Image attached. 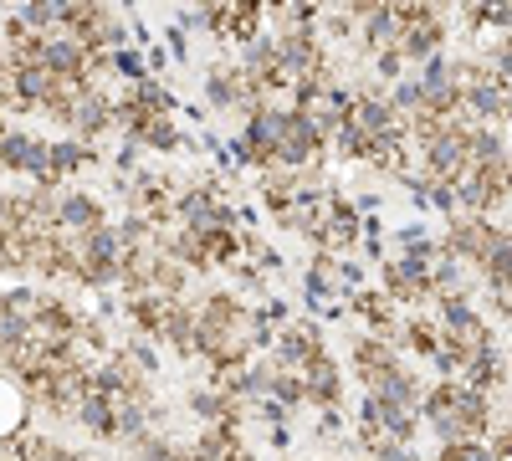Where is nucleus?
Returning <instances> with one entry per match:
<instances>
[{"label":"nucleus","instance_id":"1","mask_svg":"<svg viewBox=\"0 0 512 461\" xmlns=\"http://www.w3.org/2000/svg\"><path fill=\"white\" fill-rule=\"evenodd\" d=\"M446 31H451V21H446L441 11L420 6V16H415V21H400V41H395V52H400L410 67H425L431 57H441Z\"/></svg>","mask_w":512,"mask_h":461},{"label":"nucleus","instance_id":"2","mask_svg":"<svg viewBox=\"0 0 512 461\" xmlns=\"http://www.w3.org/2000/svg\"><path fill=\"white\" fill-rule=\"evenodd\" d=\"M349 129L364 139V144H390V139H410L405 118L395 113V103L384 93H359L354 113H349Z\"/></svg>","mask_w":512,"mask_h":461},{"label":"nucleus","instance_id":"3","mask_svg":"<svg viewBox=\"0 0 512 461\" xmlns=\"http://www.w3.org/2000/svg\"><path fill=\"white\" fill-rule=\"evenodd\" d=\"M318 354H328V349H323V323L308 318V323H287L282 339H277V349H272L267 359H272L282 374H308V364H313Z\"/></svg>","mask_w":512,"mask_h":461},{"label":"nucleus","instance_id":"4","mask_svg":"<svg viewBox=\"0 0 512 461\" xmlns=\"http://www.w3.org/2000/svg\"><path fill=\"white\" fill-rule=\"evenodd\" d=\"M492 231H497V221L492 216H456L451 226H446V251L461 262V267H482L487 262V246H492Z\"/></svg>","mask_w":512,"mask_h":461},{"label":"nucleus","instance_id":"5","mask_svg":"<svg viewBox=\"0 0 512 461\" xmlns=\"http://www.w3.org/2000/svg\"><path fill=\"white\" fill-rule=\"evenodd\" d=\"M108 129H118V103H113L108 88H88L77 98V108H72V139L98 144Z\"/></svg>","mask_w":512,"mask_h":461},{"label":"nucleus","instance_id":"6","mask_svg":"<svg viewBox=\"0 0 512 461\" xmlns=\"http://www.w3.org/2000/svg\"><path fill=\"white\" fill-rule=\"evenodd\" d=\"M400 344L395 339H379V333H359L354 339V374L364 380V390H374L390 369H400Z\"/></svg>","mask_w":512,"mask_h":461},{"label":"nucleus","instance_id":"7","mask_svg":"<svg viewBox=\"0 0 512 461\" xmlns=\"http://www.w3.org/2000/svg\"><path fill=\"white\" fill-rule=\"evenodd\" d=\"M88 67H93V52L82 47V36H72V31H52L47 36V72L52 77L88 82Z\"/></svg>","mask_w":512,"mask_h":461},{"label":"nucleus","instance_id":"8","mask_svg":"<svg viewBox=\"0 0 512 461\" xmlns=\"http://www.w3.org/2000/svg\"><path fill=\"white\" fill-rule=\"evenodd\" d=\"M303 380H308V405H318V410H338V405H344V374H338L333 354H318Z\"/></svg>","mask_w":512,"mask_h":461},{"label":"nucleus","instance_id":"9","mask_svg":"<svg viewBox=\"0 0 512 461\" xmlns=\"http://www.w3.org/2000/svg\"><path fill=\"white\" fill-rule=\"evenodd\" d=\"M98 226H108L103 200H98V195H88V190H67V195H62V231L88 236V231H98Z\"/></svg>","mask_w":512,"mask_h":461},{"label":"nucleus","instance_id":"10","mask_svg":"<svg viewBox=\"0 0 512 461\" xmlns=\"http://www.w3.org/2000/svg\"><path fill=\"white\" fill-rule=\"evenodd\" d=\"M482 272V282H487V292H512V231L507 226H497L492 231V246H487V262L477 267Z\"/></svg>","mask_w":512,"mask_h":461},{"label":"nucleus","instance_id":"11","mask_svg":"<svg viewBox=\"0 0 512 461\" xmlns=\"http://www.w3.org/2000/svg\"><path fill=\"white\" fill-rule=\"evenodd\" d=\"M364 395H374L379 405H395V410H420V380H415V374L400 364V369H390V374H384V380L374 385V390H364Z\"/></svg>","mask_w":512,"mask_h":461},{"label":"nucleus","instance_id":"12","mask_svg":"<svg viewBox=\"0 0 512 461\" xmlns=\"http://www.w3.org/2000/svg\"><path fill=\"white\" fill-rule=\"evenodd\" d=\"M195 328H200V308L195 303H175V308H169V323H164V344L175 349L180 359H200Z\"/></svg>","mask_w":512,"mask_h":461},{"label":"nucleus","instance_id":"13","mask_svg":"<svg viewBox=\"0 0 512 461\" xmlns=\"http://www.w3.org/2000/svg\"><path fill=\"white\" fill-rule=\"evenodd\" d=\"M169 298H159V292H139V298H123V313L139 323L144 339H164V323H169Z\"/></svg>","mask_w":512,"mask_h":461},{"label":"nucleus","instance_id":"14","mask_svg":"<svg viewBox=\"0 0 512 461\" xmlns=\"http://www.w3.org/2000/svg\"><path fill=\"white\" fill-rule=\"evenodd\" d=\"M88 164H98V144H82V139H52V180L62 185V180H72V175H82Z\"/></svg>","mask_w":512,"mask_h":461},{"label":"nucleus","instance_id":"15","mask_svg":"<svg viewBox=\"0 0 512 461\" xmlns=\"http://www.w3.org/2000/svg\"><path fill=\"white\" fill-rule=\"evenodd\" d=\"M456 415H461V426L472 431V441H482L487 431H492V395H482V390H472V385H461L456 380Z\"/></svg>","mask_w":512,"mask_h":461},{"label":"nucleus","instance_id":"16","mask_svg":"<svg viewBox=\"0 0 512 461\" xmlns=\"http://www.w3.org/2000/svg\"><path fill=\"white\" fill-rule=\"evenodd\" d=\"M159 251H164V257H175V262H185V267H195V272H205V267H210L205 236H200V231H190V226L164 231V236H159Z\"/></svg>","mask_w":512,"mask_h":461},{"label":"nucleus","instance_id":"17","mask_svg":"<svg viewBox=\"0 0 512 461\" xmlns=\"http://www.w3.org/2000/svg\"><path fill=\"white\" fill-rule=\"evenodd\" d=\"M72 421L82 426V431H88V436H98V441H118V426H113V405H108V395H88V400H82L77 405V415H72Z\"/></svg>","mask_w":512,"mask_h":461},{"label":"nucleus","instance_id":"18","mask_svg":"<svg viewBox=\"0 0 512 461\" xmlns=\"http://www.w3.org/2000/svg\"><path fill=\"white\" fill-rule=\"evenodd\" d=\"M26 405H31V395H21L16 380H0V441L26 436Z\"/></svg>","mask_w":512,"mask_h":461},{"label":"nucleus","instance_id":"19","mask_svg":"<svg viewBox=\"0 0 512 461\" xmlns=\"http://www.w3.org/2000/svg\"><path fill=\"white\" fill-rule=\"evenodd\" d=\"M502 380H507V354H502V349L472 359V364H466V374H461V385H472V390H482V395H492Z\"/></svg>","mask_w":512,"mask_h":461},{"label":"nucleus","instance_id":"20","mask_svg":"<svg viewBox=\"0 0 512 461\" xmlns=\"http://www.w3.org/2000/svg\"><path fill=\"white\" fill-rule=\"evenodd\" d=\"M139 144H144V149H159V154H175V149H185V144H190V134H180V123L169 118V113H154V118L144 123Z\"/></svg>","mask_w":512,"mask_h":461},{"label":"nucleus","instance_id":"21","mask_svg":"<svg viewBox=\"0 0 512 461\" xmlns=\"http://www.w3.org/2000/svg\"><path fill=\"white\" fill-rule=\"evenodd\" d=\"M185 287H190V267L175 262V257H159V272H154V292L169 303H185Z\"/></svg>","mask_w":512,"mask_h":461},{"label":"nucleus","instance_id":"22","mask_svg":"<svg viewBox=\"0 0 512 461\" xmlns=\"http://www.w3.org/2000/svg\"><path fill=\"white\" fill-rule=\"evenodd\" d=\"M31 149H36V139L26 129H11L6 139H0V170H6V175H26Z\"/></svg>","mask_w":512,"mask_h":461},{"label":"nucleus","instance_id":"23","mask_svg":"<svg viewBox=\"0 0 512 461\" xmlns=\"http://www.w3.org/2000/svg\"><path fill=\"white\" fill-rule=\"evenodd\" d=\"M113 72L128 77V88H139V82H149V57L139 47H123V52H113Z\"/></svg>","mask_w":512,"mask_h":461},{"label":"nucleus","instance_id":"24","mask_svg":"<svg viewBox=\"0 0 512 461\" xmlns=\"http://www.w3.org/2000/svg\"><path fill=\"white\" fill-rule=\"evenodd\" d=\"M134 461H185V446H175L169 436H144L139 446H134Z\"/></svg>","mask_w":512,"mask_h":461},{"label":"nucleus","instance_id":"25","mask_svg":"<svg viewBox=\"0 0 512 461\" xmlns=\"http://www.w3.org/2000/svg\"><path fill=\"white\" fill-rule=\"evenodd\" d=\"M272 400H282L287 410H292V405H308V380H303V374H282V369H277V380H272Z\"/></svg>","mask_w":512,"mask_h":461},{"label":"nucleus","instance_id":"26","mask_svg":"<svg viewBox=\"0 0 512 461\" xmlns=\"http://www.w3.org/2000/svg\"><path fill=\"white\" fill-rule=\"evenodd\" d=\"M431 461H497L492 441H461V446H441Z\"/></svg>","mask_w":512,"mask_h":461},{"label":"nucleus","instance_id":"27","mask_svg":"<svg viewBox=\"0 0 512 461\" xmlns=\"http://www.w3.org/2000/svg\"><path fill=\"white\" fill-rule=\"evenodd\" d=\"M123 354L134 359V364H139V369L149 374V380H154V374H159V349H154V339H144V333H134V339L123 344Z\"/></svg>","mask_w":512,"mask_h":461},{"label":"nucleus","instance_id":"28","mask_svg":"<svg viewBox=\"0 0 512 461\" xmlns=\"http://www.w3.org/2000/svg\"><path fill=\"white\" fill-rule=\"evenodd\" d=\"M374 72H379V77L395 88V82H405V77H410V62H405V57L390 47V52H379V57H374Z\"/></svg>","mask_w":512,"mask_h":461},{"label":"nucleus","instance_id":"29","mask_svg":"<svg viewBox=\"0 0 512 461\" xmlns=\"http://www.w3.org/2000/svg\"><path fill=\"white\" fill-rule=\"evenodd\" d=\"M231 272H236V282H241V292H246V298H256V292H267V272L256 267V262H236Z\"/></svg>","mask_w":512,"mask_h":461},{"label":"nucleus","instance_id":"30","mask_svg":"<svg viewBox=\"0 0 512 461\" xmlns=\"http://www.w3.org/2000/svg\"><path fill=\"white\" fill-rule=\"evenodd\" d=\"M164 47H169V62H185V57H190V36H185V26H180V21L164 31Z\"/></svg>","mask_w":512,"mask_h":461},{"label":"nucleus","instance_id":"31","mask_svg":"<svg viewBox=\"0 0 512 461\" xmlns=\"http://www.w3.org/2000/svg\"><path fill=\"white\" fill-rule=\"evenodd\" d=\"M256 421H267V426H287V405L282 400H256Z\"/></svg>","mask_w":512,"mask_h":461},{"label":"nucleus","instance_id":"32","mask_svg":"<svg viewBox=\"0 0 512 461\" xmlns=\"http://www.w3.org/2000/svg\"><path fill=\"white\" fill-rule=\"evenodd\" d=\"M374 461H431V456H420L415 446H395V441H384V446L374 451Z\"/></svg>","mask_w":512,"mask_h":461},{"label":"nucleus","instance_id":"33","mask_svg":"<svg viewBox=\"0 0 512 461\" xmlns=\"http://www.w3.org/2000/svg\"><path fill=\"white\" fill-rule=\"evenodd\" d=\"M185 31H216V6H205V11H185L180 16Z\"/></svg>","mask_w":512,"mask_h":461},{"label":"nucleus","instance_id":"34","mask_svg":"<svg viewBox=\"0 0 512 461\" xmlns=\"http://www.w3.org/2000/svg\"><path fill=\"white\" fill-rule=\"evenodd\" d=\"M338 431H344V421H338V410H323V415H318V436L328 441V436H338Z\"/></svg>","mask_w":512,"mask_h":461},{"label":"nucleus","instance_id":"35","mask_svg":"<svg viewBox=\"0 0 512 461\" xmlns=\"http://www.w3.org/2000/svg\"><path fill=\"white\" fill-rule=\"evenodd\" d=\"M359 257H364V262H384V241H379V236H364V241H359Z\"/></svg>","mask_w":512,"mask_h":461},{"label":"nucleus","instance_id":"36","mask_svg":"<svg viewBox=\"0 0 512 461\" xmlns=\"http://www.w3.org/2000/svg\"><path fill=\"white\" fill-rule=\"evenodd\" d=\"M256 267H262V272H282V251H277V246H267L262 257H256Z\"/></svg>","mask_w":512,"mask_h":461},{"label":"nucleus","instance_id":"37","mask_svg":"<svg viewBox=\"0 0 512 461\" xmlns=\"http://www.w3.org/2000/svg\"><path fill=\"white\" fill-rule=\"evenodd\" d=\"M492 441H512V410L497 421V431H492Z\"/></svg>","mask_w":512,"mask_h":461},{"label":"nucleus","instance_id":"38","mask_svg":"<svg viewBox=\"0 0 512 461\" xmlns=\"http://www.w3.org/2000/svg\"><path fill=\"white\" fill-rule=\"evenodd\" d=\"M134 41H139V47H154V31L144 21H134Z\"/></svg>","mask_w":512,"mask_h":461},{"label":"nucleus","instance_id":"39","mask_svg":"<svg viewBox=\"0 0 512 461\" xmlns=\"http://www.w3.org/2000/svg\"><path fill=\"white\" fill-rule=\"evenodd\" d=\"M144 57H149V67H154V72H159V67H164V62H169V52H164V47H149V52H144Z\"/></svg>","mask_w":512,"mask_h":461},{"label":"nucleus","instance_id":"40","mask_svg":"<svg viewBox=\"0 0 512 461\" xmlns=\"http://www.w3.org/2000/svg\"><path fill=\"white\" fill-rule=\"evenodd\" d=\"M6 134H11V113H6V108H0V139H6Z\"/></svg>","mask_w":512,"mask_h":461},{"label":"nucleus","instance_id":"41","mask_svg":"<svg viewBox=\"0 0 512 461\" xmlns=\"http://www.w3.org/2000/svg\"><path fill=\"white\" fill-rule=\"evenodd\" d=\"M364 461H374V456H364Z\"/></svg>","mask_w":512,"mask_h":461}]
</instances>
